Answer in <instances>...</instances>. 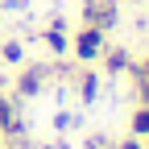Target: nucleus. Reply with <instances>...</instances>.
Masks as SVG:
<instances>
[{
  "instance_id": "nucleus-3",
  "label": "nucleus",
  "mask_w": 149,
  "mask_h": 149,
  "mask_svg": "<svg viewBox=\"0 0 149 149\" xmlns=\"http://www.w3.org/2000/svg\"><path fill=\"white\" fill-rule=\"evenodd\" d=\"M37 87H42V70H29L21 79V95H37Z\"/></svg>"
},
{
  "instance_id": "nucleus-8",
  "label": "nucleus",
  "mask_w": 149,
  "mask_h": 149,
  "mask_svg": "<svg viewBox=\"0 0 149 149\" xmlns=\"http://www.w3.org/2000/svg\"><path fill=\"white\" fill-rule=\"evenodd\" d=\"M120 149H141V141H120Z\"/></svg>"
},
{
  "instance_id": "nucleus-6",
  "label": "nucleus",
  "mask_w": 149,
  "mask_h": 149,
  "mask_svg": "<svg viewBox=\"0 0 149 149\" xmlns=\"http://www.w3.org/2000/svg\"><path fill=\"white\" fill-rule=\"evenodd\" d=\"M4 62H21V42H8L4 46Z\"/></svg>"
},
{
  "instance_id": "nucleus-7",
  "label": "nucleus",
  "mask_w": 149,
  "mask_h": 149,
  "mask_svg": "<svg viewBox=\"0 0 149 149\" xmlns=\"http://www.w3.org/2000/svg\"><path fill=\"white\" fill-rule=\"evenodd\" d=\"M83 100H87V104L95 100V74H87V79H83Z\"/></svg>"
},
{
  "instance_id": "nucleus-2",
  "label": "nucleus",
  "mask_w": 149,
  "mask_h": 149,
  "mask_svg": "<svg viewBox=\"0 0 149 149\" xmlns=\"http://www.w3.org/2000/svg\"><path fill=\"white\" fill-rule=\"evenodd\" d=\"M104 50V29H95V25H83L79 33H74V54L87 62V58H95V54Z\"/></svg>"
},
{
  "instance_id": "nucleus-5",
  "label": "nucleus",
  "mask_w": 149,
  "mask_h": 149,
  "mask_svg": "<svg viewBox=\"0 0 149 149\" xmlns=\"http://www.w3.org/2000/svg\"><path fill=\"white\" fill-rule=\"evenodd\" d=\"M133 133L137 137H149V108H141L137 116H133Z\"/></svg>"
},
{
  "instance_id": "nucleus-4",
  "label": "nucleus",
  "mask_w": 149,
  "mask_h": 149,
  "mask_svg": "<svg viewBox=\"0 0 149 149\" xmlns=\"http://www.w3.org/2000/svg\"><path fill=\"white\" fill-rule=\"evenodd\" d=\"M124 66H128V54H124V50H112V54H108V70H112V74H120Z\"/></svg>"
},
{
  "instance_id": "nucleus-1",
  "label": "nucleus",
  "mask_w": 149,
  "mask_h": 149,
  "mask_svg": "<svg viewBox=\"0 0 149 149\" xmlns=\"http://www.w3.org/2000/svg\"><path fill=\"white\" fill-rule=\"evenodd\" d=\"M83 21L95 25V29H112V21H116V4H112V0H83Z\"/></svg>"
}]
</instances>
